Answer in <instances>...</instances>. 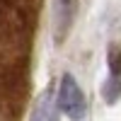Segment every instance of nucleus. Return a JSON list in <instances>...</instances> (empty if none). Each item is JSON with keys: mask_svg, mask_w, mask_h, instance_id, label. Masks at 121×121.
Returning a JSON list of instances; mask_svg holds the SVG:
<instances>
[{"mask_svg": "<svg viewBox=\"0 0 121 121\" xmlns=\"http://www.w3.org/2000/svg\"><path fill=\"white\" fill-rule=\"evenodd\" d=\"M56 107L70 121H80L87 114V99L82 95V90H80L78 80L70 73L60 75V85H58V92H56Z\"/></svg>", "mask_w": 121, "mask_h": 121, "instance_id": "1", "label": "nucleus"}, {"mask_svg": "<svg viewBox=\"0 0 121 121\" xmlns=\"http://www.w3.org/2000/svg\"><path fill=\"white\" fill-rule=\"evenodd\" d=\"M80 3L78 0H51V36L60 46L75 24Z\"/></svg>", "mask_w": 121, "mask_h": 121, "instance_id": "2", "label": "nucleus"}, {"mask_svg": "<svg viewBox=\"0 0 121 121\" xmlns=\"http://www.w3.org/2000/svg\"><path fill=\"white\" fill-rule=\"evenodd\" d=\"M109 75L102 85V97L107 104H116L121 99V41H114L107 53Z\"/></svg>", "mask_w": 121, "mask_h": 121, "instance_id": "3", "label": "nucleus"}, {"mask_svg": "<svg viewBox=\"0 0 121 121\" xmlns=\"http://www.w3.org/2000/svg\"><path fill=\"white\" fill-rule=\"evenodd\" d=\"M29 121H58V107H56V95L51 87H46L41 95L36 97L32 107Z\"/></svg>", "mask_w": 121, "mask_h": 121, "instance_id": "4", "label": "nucleus"}]
</instances>
